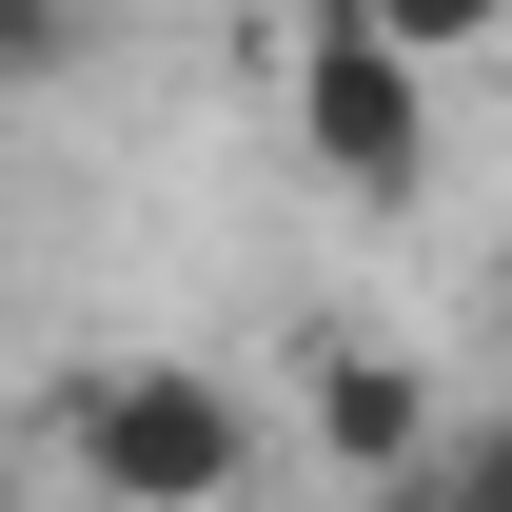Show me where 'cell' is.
I'll return each mask as SVG.
<instances>
[{"label": "cell", "instance_id": "7a4b0ae2", "mask_svg": "<svg viewBox=\"0 0 512 512\" xmlns=\"http://www.w3.org/2000/svg\"><path fill=\"white\" fill-rule=\"evenodd\" d=\"M296 158H316L335 197H375V217L434 178V79L394 60L375 0H316V20H296Z\"/></svg>", "mask_w": 512, "mask_h": 512}, {"label": "cell", "instance_id": "8992f818", "mask_svg": "<svg viewBox=\"0 0 512 512\" xmlns=\"http://www.w3.org/2000/svg\"><path fill=\"white\" fill-rule=\"evenodd\" d=\"M375 512H453V493H434V473H394V493H375Z\"/></svg>", "mask_w": 512, "mask_h": 512}, {"label": "cell", "instance_id": "3957f363", "mask_svg": "<svg viewBox=\"0 0 512 512\" xmlns=\"http://www.w3.org/2000/svg\"><path fill=\"white\" fill-rule=\"evenodd\" d=\"M316 453L375 473V493L434 473V375H414V355H335V375H316Z\"/></svg>", "mask_w": 512, "mask_h": 512}, {"label": "cell", "instance_id": "277c9868", "mask_svg": "<svg viewBox=\"0 0 512 512\" xmlns=\"http://www.w3.org/2000/svg\"><path fill=\"white\" fill-rule=\"evenodd\" d=\"M434 493H453V512H512V414H473V434H434Z\"/></svg>", "mask_w": 512, "mask_h": 512}, {"label": "cell", "instance_id": "6da1fadb", "mask_svg": "<svg viewBox=\"0 0 512 512\" xmlns=\"http://www.w3.org/2000/svg\"><path fill=\"white\" fill-rule=\"evenodd\" d=\"M60 453H79L119 512H217V493L256 473V414L197 375V355H119V375L60 394Z\"/></svg>", "mask_w": 512, "mask_h": 512}, {"label": "cell", "instance_id": "5b68a950", "mask_svg": "<svg viewBox=\"0 0 512 512\" xmlns=\"http://www.w3.org/2000/svg\"><path fill=\"white\" fill-rule=\"evenodd\" d=\"M79 60V20H60V0H0V79H60Z\"/></svg>", "mask_w": 512, "mask_h": 512}]
</instances>
